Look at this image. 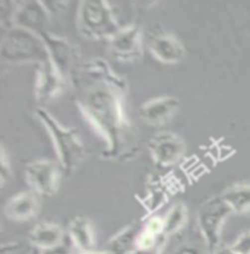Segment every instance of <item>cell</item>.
Listing matches in <instances>:
<instances>
[{
	"mask_svg": "<svg viewBox=\"0 0 250 254\" xmlns=\"http://www.w3.org/2000/svg\"><path fill=\"white\" fill-rule=\"evenodd\" d=\"M71 82L79 111L107 142L102 158L122 156L127 134H130V123L125 111V79L114 73L104 59H94L78 64Z\"/></svg>",
	"mask_w": 250,
	"mask_h": 254,
	"instance_id": "1",
	"label": "cell"
},
{
	"mask_svg": "<svg viewBox=\"0 0 250 254\" xmlns=\"http://www.w3.org/2000/svg\"><path fill=\"white\" fill-rule=\"evenodd\" d=\"M3 64H41L49 60V53L40 35L18 26L3 29L0 43Z\"/></svg>",
	"mask_w": 250,
	"mask_h": 254,
	"instance_id": "2",
	"label": "cell"
},
{
	"mask_svg": "<svg viewBox=\"0 0 250 254\" xmlns=\"http://www.w3.org/2000/svg\"><path fill=\"white\" fill-rule=\"evenodd\" d=\"M35 114L50 134L63 174L71 176L86 156L88 149L85 143L81 140L75 128L62 126L47 110L37 108Z\"/></svg>",
	"mask_w": 250,
	"mask_h": 254,
	"instance_id": "3",
	"label": "cell"
},
{
	"mask_svg": "<svg viewBox=\"0 0 250 254\" xmlns=\"http://www.w3.org/2000/svg\"><path fill=\"white\" fill-rule=\"evenodd\" d=\"M78 31L88 40H110L122 26L114 16L108 1L83 0L79 3L76 15Z\"/></svg>",
	"mask_w": 250,
	"mask_h": 254,
	"instance_id": "4",
	"label": "cell"
},
{
	"mask_svg": "<svg viewBox=\"0 0 250 254\" xmlns=\"http://www.w3.org/2000/svg\"><path fill=\"white\" fill-rule=\"evenodd\" d=\"M231 213L233 210L223 199V196L212 197L199 207L198 228L208 250L215 252L220 247L221 229H223L225 219Z\"/></svg>",
	"mask_w": 250,
	"mask_h": 254,
	"instance_id": "5",
	"label": "cell"
},
{
	"mask_svg": "<svg viewBox=\"0 0 250 254\" xmlns=\"http://www.w3.org/2000/svg\"><path fill=\"white\" fill-rule=\"evenodd\" d=\"M49 18L50 13L47 12L43 1L38 0L21 1L18 3V6L13 7L10 26H18L40 35L47 31Z\"/></svg>",
	"mask_w": 250,
	"mask_h": 254,
	"instance_id": "6",
	"label": "cell"
},
{
	"mask_svg": "<svg viewBox=\"0 0 250 254\" xmlns=\"http://www.w3.org/2000/svg\"><path fill=\"white\" fill-rule=\"evenodd\" d=\"M108 50L113 57L122 62H133L142 57V31L138 24L122 26L108 40Z\"/></svg>",
	"mask_w": 250,
	"mask_h": 254,
	"instance_id": "7",
	"label": "cell"
},
{
	"mask_svg": "<svg viewBox=\"0 0 250 254\" xmlns=\"http://www.w3.org/2000/svg\"><path fill=\"white\" fill-rule=\"evenodd\" d=\"M28 184L41 196H53L59 187V168L50 159H35L25 168Z\"/></svg>",
	"mask_w": 250,
	"mask_h": 254,
	"instance_id": "8",
	"label": "cell"
},
{
	"mask_svg": "<svg viewBox=\"0 0 250 254\" xmlns=\"http://www.w3.org/2000/svg\"><path fill=\"white\" fill-rule=\"evenodd\" d=\"M47 53H49V60L53 63V66L57 69V72L63 77L69 79L72 76V72L75 69L76 64V51L74 49V46L57 35H53L51 32L46 31L43 34H40Z\"/></svg>",
	"mask_w": 250,
	"mask_h": 254,
	"instance_id": "9",
	"label": "cell"
},
{
	"mask_svg": "<svg viewBox=\"0 0 250 254\" xmlns=\"http://www.w3.org/2000/svg\"><path fill=\"white\" fill-rule=\"evenodd\" d=\"M150 151L155 165L166 168L175 164L184 153L183 140L173 133H160L150 140Z\"/></svg>",
	"mask_w": 250,
	"mask_h": 254,
	"instance_id": "10",
	"label": "cell"
},
{
	"mask_svg": "<svg viewBox=\"0 0 250 254\" xmlns=\"http://www.w3.org/2000/svg\"><path fill=\"white\" fill-rule=\"evenodd\" d=\"M148 49L151 54L163 63L175 64L184 59V47L181 43L166 31H154L148 35Z\"/></svg>",
	"mask_w": 250,
	"mask_h": 254,
	"instance_id": "11",
	"label": "cell"
},
{
	"mask_svg": "<svg viewBox=\"0 0 250 254\" xmlns=\"http://www.w3.org/2000/svg\"><path fill=\"white\" fill-rule=\"evenodd\" d=\"M68 85V79L63 77L50 60L37 66L35 73V97L41 102L49 101L59 95Z\"/></svg>",
	"mask_w": 250,
	"mask_h": 254,
	"instance_id": "12",
	"label": "cell"
},
{
	"mask_svg": "<svg viewBox=\"0 0 250 254\" xmlns=\"http://www.w3.org/2000/svg\"><path fill=\"white\" fill-rule=\"evenodd\" d=\"M180 107V102L173 97H160L150 100L139 108V116L150 125H163L168 122Z\"/></svg>",
	"mask_w": 250,
	"mask_h": 254,
	"instance_id": "13",
	"label": "cell"
},
{
	"mask_svg": "<svg viewBox=\"0 0 250 254\" xmlns=\"http://www.w3.org/2000/svg\"><path fill=\"white\" fill-rule=\"evenodd\" d=\"M38 212V199L31 191H22L4 204V215L12 221H29Z\"/></svg>",
	"mask_w": 250,
	"mask_h": 254,
	"instance_id": "14",
	"label": "cell"
},
{
	"mask_svg": "<svg viewBox=\"0 0 250 254\" xmlns=\"http://www.w3.org/2000/svg\"><path fill=\"white\" fill-rule=\"evenodd\" d=\"M66 240L63 229L56 224L41 222L37 224L34 229L29 232V243L40 252L51 250L60 246Z\"/></svg>",
	"mask_w": 250,
	"mask_h": 254,
	"instance_id": "15",
	"label": "cell"
},
{
	"mask_svg": "<svg viewBox=\"0 0 250 254\" xmlns=\"http://www.w3.org/2000/svg\"><path fill=\"white\" fill-rule=\"evenodd\" d=\"M68 237L72 244L78 249V252H92L95 246V234L92 224L85 216H76L71 221Z\"/></svg>",
	"mask_w": 250,
	"mask_h": 254,
	"instance_id": "16",
	"label": "cell"
},
{
	"mask_svg": "<svg viewBox=\"0 0 250 254\" xmlns=\"http://www.w3.org/2000/svg\"><path fill=\"white\" fill-rule=\"evenodd\" d=\"M142 231V225H129L116 234L108 243V252L113 254H133L136 252V240Z\"/></svg>",
	"mask_w": 250,
	"mask_h": 254,
	"instance_id": "17",
	"label": "cell"
},
{
	"mask_svg": "<svg viewBox=\"0 0 250 254\" xmlns=\"http://www.w3.org/2000/svg\"><path fill=\"white\" fill-rule=\"evenodd\" d=\"M233 213H245L250 210V184H237L221 194Z\"/></svg>",
	"mask_w": 250,
	"mask_h": 254,
	"instance_id": "18",
	"label": "cell"
},
{
	"mask_svg": "<svg viewBox=\"0 0 250 254\" xmlns=\"http://www.w3.org/2000/svg\"><path fill=\"white\" fill-rule=\"evenodd\" d=\"M187 222V209L184 204L173 206L164 216V235L168 238L178 232Z\"/></svg>",
	"mask_w": 250,
	"mask_h": 254,
	"instance_id": "19",
	"label": "cell"
},
{
	"mask_svg": "<svg viewBox=\"0 0 250 254\" xmlns=\"http://www.w3.org/2000/svg\"><path fill=\"white\" fill-rule=\"evenodd\" d=\"M12 177V167L9 164L7 159V153L4 146H1V152H0V180H1V187H4V184L7 183V180Z\"/></svg>",
	"mask_w": 250,
	"mask_h": 254,
	"instance_id": "20",
	"label": "cell"
},
{
	"mask_svg": "<svg viewBox=\"0 0 250 254\" xmlns=\"http://www.w3.org/2000/svg\"><path fill=\"white\" fill-rule=\"evenodd\" d=\"M142 228L154 235H164V216H151L145 221Z\"/></svg>",
	"mask_w": 250,
	"mask_h": 254,
	"instance_id": "21",
	"label": "cell"
},
{
	"mask_svg": "<svg viewBox=\"0 0 250 254\" xmlns=\"http://www.w3.org/2000/svg\"><path fill=\"white\" fill-rule=\"evenodd\" d=\"M231 249L237 254H250V231L243 232L231 246Z\"/></svg>",
	"mask_w": 250,
	"mask_h": 254,
	"instance_id": "22",
	"label": "cell"
},
{
	"mask_svg": "<svg viewBox=\"0 0 250 254\" xmlns=\"http://www.w3.org/2000/svg\"><path fill=\"white\" fill-rule=\"evenodd\" d=\"M32 250H28L26 246H24L19 241L13 243H6L1 246V254H31Z\"/></svg>",
	"mask_w": 250,
	"mask_h": 254,
	"instance_id": "23",
	"label": "cell"
},
{
	"mask_svg": "<svg viewBox=\"0 0 250 254\" xmlns=\"http://www.w3.org/2000/svg\"><path fill=\"white\" fill-rule=\"evenodd\" d=\"M171 254H205L203 249L196 243H183L177 246Z\"/></svg>",
	"mask_w": 250,
	"mask_h": 254,
	"instance_id": "24",
	"label": "cell"
},
{
	"mask_svg": "<svg viewBox=\"0 0 250 254\" xmlns=\"http://www.w3.org/2000/svg\"><path fill=\"white\" fill-rule=\"evenodd\" d=\"M43 3H44L47 12L50 13V16L62 12V10H65L66 4H68V1H57V0H47V1H43Z\"/></svg>",
	"mask_w": 250,
	"mask_h": 254,
	"instance_id": "25",
	"label": "cell"
},
{
	"mask_svg": "<svg viewBox=\"0 0 250 254\" xmlns=\"http://www.w3.org/2000/svg\"><path fill=\"white\" fill-rule=\"evenodd\" d=\"M71 240H69V237L60 244V246H57V247H54V249H51V250H46V252H41V254H72L71 252Z\"/></svg>",
	"mask_w": 250,
	"mask_h": 254,
	"instance_id": "26",
	"label": "cell"
},
{
	"mask_svg": "<svg viewBox=\"0 0 250 254\" xmlns=\"http://www.w3.org/2000/svg\"><path fill=\"white\" fill-rule=\"evenodd\" d=\"M212 254H237V253L231 249V246H230V247H227V246H220L215 252H212Z\"/></svg>",
	"mask_w": 250,
	"mask_h": 254,
	"instance_id": "27",
	"label": "cell"
},
{
	"mask_svg": "<svg viewBox=\"0 0 250 254\" xmlns=\"http://www.w3.org/2000/svg\"><path fill=\"white\" fill-rule=\"evenodd\" d=\"M72 254H113V253H110L108 250L107 252H75V253H72Z\"/></svg>",
	"mask_w": 250,
	"mask_h": 254,
	"instance_id": "28",
	"label": "cell"
},
{
	"mask_svg": "<svg viewBox=\"0 0 250 254\" xmlns=\"http://www.w3.org/2000/svg\"><path fill=\"white\" fill-rule=\"evenodd\" d=\"M133 254H139V253H133Z\"/></svg>",
	"mask_w": 250,
	"mask_h": 254,
	"instance_id": "29",
	"label": "cell"
}]
</instances>
